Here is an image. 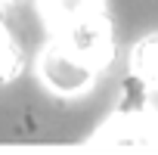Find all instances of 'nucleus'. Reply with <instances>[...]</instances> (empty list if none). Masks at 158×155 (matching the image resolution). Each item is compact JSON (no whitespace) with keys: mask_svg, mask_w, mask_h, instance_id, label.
I'll return each mask as SVG.
<instances>
[{"mask_svg":"<svg viewBox=\"0 0 158 155\" xmlns=\"http://www.w3.org/2000/svg\"><path fill=\"white\" fill-rule=\"evenodd\" d=\"M93 65L87 59H81L77 53H71L65 44L53 40V47L44 50L40 56V78H44V84L59 93V96H77V93H84L93 81Z\"/></svg>","mask_w":158,"mask_h":155,"instance_id":"obj_1","label":"nucleus"},{"mask_svg":"<svg viewBox=\"0 0 158 155\" xmlns=\"http://www.w3.org/2000/svg\"><path fill=\"white\" fill-rule=\"evenodd\" d=\"M53 40L65 44L71 53H77L81 59H87L93 68H106L109 59H112V28H109V22H106L102 13L74 22L65 31H56Z\"/></svg>","mask_w":158,"mask_h":155,"instance_id":"obj_2","label":"nucleus"},{"mask_svg":"<svg viewBox=\"0 0 158 155\" xmlns=\"http://www.w3.org/2000/svg\"><path fill=\"white\" fill-rule=\"evenodd\" d=\"M40 3H44V16H47L53 34L71 28L81 19L102 13V0H40Z\"/></svg>","mask_w":158,"mask_h":155,"instance_id":"obj_3","label":"nucleus"},{"mask_svg":"<svg viewBox=\"0 0 158 155\" xmlns=\"http://www.w3.org/2000/svg\"><path fill=\"white\" fill-rule=\"evenodd\" d=\"M133 78L139 84L158 87V37H146L133 50Z\"/></svg>","mask_w":158,"mask_h":155,"instance_id":"obj_4","label":"nucleus"},{"mask_svg":"<svg viewBox=\"0 0 158 155\" xmlns=\"http://www.w3.org/2000/svg\"><path fill=\"white\" fill-rule=\"evenodd\" d=\"M19 71H22V50L0 25V84H10Z\"/></svg>","mask_w":158,"mask_h":155,"instance_id":"obj_5","label":"nucleus"},{"mask_svg":"<svg viewBox=\"0 0 158 155\" xmlns=\"http://www.w3.org/2000/svg\"><path fill=\"white\" fill-rule=\"evenodd\" d=\"M0 25H3V10H0Z\"/></svg>","mask_w":158,"mask_h":155,"instance_id":"obj_6","label":"nucleus"}]
</instances>
